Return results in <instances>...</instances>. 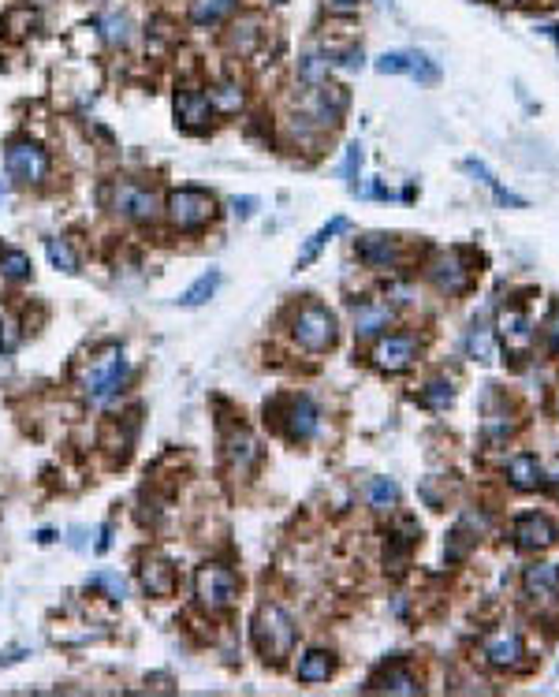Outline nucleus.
Returning a JSON list of instances; mask_svg holds the SVG:
<instances>
[{
	"label": "nucleus",
	"instance_id": "34",
	"mask_svg": "<svg viewBox=\"0 0 559 697\" xmlns=\"http://www.w3.org/2000/svg\"><path fill=\"white\" fill-rule=\"evenodd\" d=\"M86 586L98 589V593H105L109 600H123V597H128V579H123L119 570H93Z\"/></svg>",
	"mask_w": 559,
	"mask_h": 697
},
{
	"label": "nucleus",
	"instance_id": "46",
	"mask_svg": "<svg viewBox=\"0 0 559 697\" xmlns=\"http://www.w3.org/2000/svg\"><path fill=\"white\" fill-rule=\"evenodd\" d=\"M545 485H552V489L559 493V463H555L552 470H545Z\"/></svg>",
	"mask_w": 559,
	"mask_h": 697
},
{
	"label": "nucleus",
	"instance_id": "19",
	"mask_svg": "<svg viewBox=\"0 0 559 697\" xmlns=\"http://www.w3.org/2000/svg\"><path fill=\"white\" fill-rule=\"evenodd\" d=\"M522 593L537 600V604H548L555 600L559 593V563H530L522 570Z\"/></svg>",
	"mask_w": 559,
	"mask_h": 697
},
{
	"label": "nucleus",
	"instance_id": "20",
	"mask_svg": "<svg viewBox=\"0 0 559 697\" xmlns=\"http://www.w3.org/2000/svg\"><path fill=\"white\" fill-rule=\"evenodd\" d=\"M138 582L149 597H172L175 593V567L161 556H146L138 563Z\"/></svg>",
	"mask_w": 559,
	"mask_h": 697
},
{
	"label": "nucleus",
	"instance_id": "48",
	"mask_svg": "<svg viewBox=\"0 0 559 697\" xmlns=\"http://www.w3.org/2000/svg\"><path fill=\"white\" fill-rule=\"evenodd\" d=\"M500 5H511V8H522V5H537V0H500Z\"/></svg>",
	"mask_w": 559,
	"mask_h": 697
},
{
	"label": "nucleus",
	"instance_id": "8",
	"mask_svg": "<svg viewBox=\"0 0 559 697\" xmlns=\"http://www.w3.org/2000/svg\"><path fill=\"white\" fill-rule=\"evenodd\" d=\"M425 280L437 287L441 295H462L466 287L474 284L470 258H466L462 250H437L425 261Z\"/></svg>",
	"mask_w": 559,
	"mask_h": 697
},
{
	"label": "nucleus",
	"instance_id": "30",
	"mask_svg": "<svg viewBox=\"0 0 559 697\" xmlns=\"http://www.w3.org/2000/svg\"><path fill=\"white\" fill-rule=\"evenodd\" d=\"M462 347H466V358L492 362V351H496V344H492V328H488V321H474L470 328H466V340H462Z\"/></svg>",
	"mask_w": 559,
	"mask_h": 697
},
{
	"label": "nucleus",
	"instance_id": "28",
	"mask_svg": "<svg viewBox=\"0 0 559 697\" xmlns=\"http://www.w3.org/2000/svg\"><path fill=\"white\" fill-rule=\"evenodd\" d=\"M216 287H221V272H216V268H209V272H202V277L191 284V287H186L175 302H179V306H186V310H194V306H205V302L216 295Z\"/></svg>",
	"mask_w": 559,
	"mask_h": 697
},
{
	"label": "nucleus",
	"instance_id": "24",
	"mask_svg": "<svg viewBox=\"0 0 559 697\" xmlns=\"http://www.w3.org/2000/svg\"><path fill=\"white\" fill-rule=\"evenodd\" d=\"M205 94H209V101H213V112H221V116H235V112H242V105H246V89H242L239 79L213 82Z\"/></svg>",
	"mask_w": 559,
	"mask_h": 697
},
{
	"label": "nucleus",
	"instance_id": "6",
	"mask_svg": "<svg viewBox=\"0 0 559 697\" xmlns=\"http://www.w3.org/2000/svg\"><path fill=\"white\" fill-rule=\"evenodd\" d=\"M5 168L12 175V184L19 187H42L49 172H52V161L45 154V146L30 142V138H15L8 149H5Z\"/></svg>",
	"mask_w": 559,
	"mask_h": 697
},
{
	"label": "nucleus",
	"instance_id": "37",
	"mask_svg": "<svg viewBox=\"0 0 559 697\" xmlns=\"http://www.w3.org/2000/svg\"><path fill=\"white\" fill-rule=\"evenodd\" d=\"M451 400H455V388H451V381H448V377H432V381L422 388V403H425V407H432V410L451 407Z\"/></svg>",
	"mask_w": 559,
	"mask_h": 697
},
{
	"label": "nucleus",
	"instance_id": "2",
	"mask_svg": "<svg viewBox=\"0 0 559 697\" xmlns=\"http://www.w3.org/2000/svg\"><path fill=\"white\" fill-rule=\"evenodd\" d=\"M291 340L306 351V354H325L336 347L339 340V325L336 314L321 302H302V306L291 314Z\"/></svg>",
	"mask_w": 559,
	"mask_h": 697
},
{
	"label": "nucleus",
	"instance_id": "43",
	"mask_svg": "<svg viewBox=\"0 0 559 697\" xmlns=\"http://www.w3.org/2000/svg\"><path fill=\"white\" fill-rule=\"evenodd\" d=\"M105 38H109V45H123V42H128V19H123V15H109L105 19Z\"/></svg>",
	"mask_w": 559,
	"mask_h": 697
},
{
	"label": "nucleus",
	"instance_id": "27",
	"mask_svg": "<svg viewBox=\"0 0 559 697\" xmlns=\"http://www.w3.org/2000/svg\"><path fill=\"white\" fill-rule=\"evenodd\" d=\"M347 228H351V224H347V217H332V221H328V224H325L321 231H314V235H309V239H306V247L298 250V261H295V265H298V268H306L309 261H314V258H317V254L325 250V242H328L332 235H339V231H347Z\"/></svg>",
	"mask_w": 559,
	"mask_h": 697
},
{
	"label": "nucleus",
	"instance_id": "42",
	"mask_svg": "<svg viewBox=\"0 0 559 697\" xmlns=\"http://www.w3.org/2000/svg\"><path fill=\"white\" fill-rule=\"evenodd\" d=\"M19 340H23L19 325H15L12 317H5V321H0V351H5V354H12V351L19 347Z\"/></svg>",
	"mask_w": 559,
	"mask_h": 697
},
{
	"label": "nucleus",
	"instance_id": "11",
	"mask_svg": "<svg viewBox=\"0 0 559 697\" xmlns=\"http://www.w3.org/2000/svg\"><path fill=\"white\" fill-rule=\"evenodd\" d=\"M280 421V429H284V437L291 444H309L317 433H321V410L314 407V400L309 396H295L284 403V414L276 418Z\"/></svg>",
	"mask_w": 559,
	"mask_h": 697
},
{
	"label": "nucleus",
	"instance_id": "45",
	"mask_svg": "<svg viewBox=\"0 0 559 697\" xmlns=\"http://www.w3.org/2000/svg\"><path fill=\"white\" fill-rule=\"evenodd\" d=\"M232 209H235V217H254V209H258V198H232Z\"/></svg>",
	"mask_w": 559,
	"mask_h": 697
},
{
	"label": "nucleus",
	"instance_id": "35",
	"mask_svg": "<svg viewBox=\"0 0 559 697\" xmlns=\"http://www.w3.org/2000/svg\"><path fill=\"white\" fill-rule=\"evenodd\" d=\"M328 68H332L328 52H306V56L298 60V79H302L306 86H321V82L328 79Z\"/></svg>",
	"mask_w": 559,
	"mask_h": 697
},
{
	"label": "nucleus",
	"instance_id": "49",
	"mask_svg": "<svg viewBox=\"0 0 559 697\" xmlns=\"http://www.w3.org/2000/svg\"><path fill=\"white\" fill-rule=\"evenodd\" d=\"M552 410H555V418H559V388H555V396H552Z\"/></svg>",
	"mask_w": 559,
	"mask_h": 697
},
{
	"label": "nucleus",
	"instance_id": "32",
	"mask_svg": "<svg viewBox=\"0 0 559 697\" xmlns=\"http://www.w3.org/2000/svg\"><path fill=\"white\" fill-rule=\"evenodd\" d=\"M30 254H23V250H15V247H0V277L5 280H12V284H23V280H30Z\"/></svg>",
	"mask_w": 559,
	"mask_h": 697
},
{
	"label": "nucleus",
	"instance_id": "13",
	"mask_svg": "<svg viewBox=\"0 0 559 697\" xmlns=\"http://www.w3.org/2000/svg\"><path fill=\"white\" fill-rule=\"evenodd\" d=\"M511 537L522 552H545L552 544H559V526L548 519L545 511H526L515 519L511 526Z\"/></svg>",
	"mask_w": 559,
	"mask_h": 697
},
{
	"label": "nucleus",
	"instance_id": "10",
	"mask_svg": "<svg viewBox=\"0 0 559 697\" xmlns=\"http://www.w3.org/2000/svg\"><path fill=\"white\" fill-rule=\"evenodd\" d=\"M172 112H175V127H183L186 135H202V131H209L213 116H216L209 94H205V89H198V86H183V89H175Z\"/></svg>",
	"mask_w": 559,
	"mask_h": 697
},
{
	"label": "nucleus",
	"instance_id": "26",
	"mask_svg": "<svg viewBox=\"0 0 559 697\" xmlns=\"http://www.w3.org/2000/svg\"><path fill=\"white\" fill-rule=\"evenodd\" d=\"M365 500H369V507L377 514H392L399 507V485L392 477H373L365 485Z\"/></svg>",
	"mask_w": 559,
	"mask_h": 697
},
{
	"label": "nucleus",
	"instance_id": "47",
	"mask_svg": "<svg viewBox=\"0 0 559 697\" xmlns=\"http://www.w3.org/2000/svg\"><path fill=\"white\" fill-rule=\"evenodd\" d=\"M109 533H112V530H109V526H101V541H98V552H105V549H109Z\"/></svg>",
	"mask_w": 559,
	"mask_h": 697
},
{
	"label": "nucleus",
	"instance_id": "12",
	"mask_svg": "<svg viewBox=\"0 0 559 697\" xmlns=\"http://www.w3.org/2000/svg\"><path fill=\"white\" fill-rule=\"evenodd\" d=\"M481 660L496 672H522L526 668V642L518 630H496L481 645Z\"/></svg>",
	"mask_w": 559,
	"mask_h": 697
},
{
	"label": "nucleus",
	"instance_id": "25",
	"mask_svg": "<svg viewBox=\"0 0 559 697\" xmlns=\"http://www.w3.org/2000/svg\"><path fill=\"white\" fill-rule=\"evenodd\" d=\"M265 38V30H261V19L258 15H242L239 23H232L228 30V49L239 52V56H251Z\"/></svg>",
	"mask_w": 559,
	"mask_h": 697
},
{
	"label": "nucleus",
	"instance_id": "39",
	"mask_svg": "<svg viewBox=\"0 0 559 697\" xmlns=\"http://www.w3.org/2000/svg\"><path fill=\"white\" fill-rule=\"evenodd\" d=\"M474 537H478V533H470V526H462V523H459V526L451 530V541H448V560H451V563L466 560V552H470Z\"/></svg>",
	"mask_w": 559,
	"mask_h": 697
},
{
	"label": "nucleus",
	"instance_id": "38",
	"mask_svg": "<svg viewBox=\"0 0 559 697\" xmlns=\"http://www.w3.org/2000/svg\"><path fill=\"white\" fill-rule=\"evenodd\" d=\"M34 23H38V15L30 12V8H12V12L5 15V23H0V26L8 30V38H23V34H26V30L34 26Z\"/></svg>",
	"mask_w": 559,
	"mask_h": 697
},
{
	"label": "nucleus",
	"instance_id": "7",
	"mask_svg": "<svg viewBox=\"0 0 559 697\" xmlns=\"http://www.w3.org/2000/svg\"><path fill=\"white\" fill-rule=\"evenodd\" d=\"M112 209L123 221H131V224H153L165 205H161L157 191H153L149 184H138V179H116Z\"/></svg>",
	"mask_w": 559,
	"mask_h": 697
},
{
	"label": "nucleus",
	"instance_id": "15",
	"mask_svg": "<svg viewBox=\"0 0 559 697\" xmlns=\"http://www.w3.org/2000/svg\"><path fill=\"white\" fill-rule=\"evenodd\" d=\"M377 71L381 75H411L418 82H437L441 79V68L432 64L425 52H384L377 60Z\"/></svg>",
	"mask_w": 559,
	"mask_h": 697
},
{
	"label": "nucleus",
	"instance_id": "40",
	"mask_svg": "<svg viewBox=\"0 0 559 697\" xmlns=\"http://www.w3.org/2000/svg\"><path fill=\"white\" fill-rule=\"evenodd\" d=\"M541 340H545V351H548L552 358H559V306L548 314V321H545V328H541Z\"/></svg>",
	"mask_w": 559,
	"mask_h": 697
},
{
	"label": "nucleus",
	"instance_id": "17",
	"mask_svg": "<svg viewBox=\"0 0 559 697\" xmlns=\"http://www.w3.org/2000/svg\"><path fill=\"white\" fill-rule=\"evenodd\" d=\"M258 459H261V447H258V440L246 433V429H235V433L224 440V463H228L232 477H251L254 466H258Z\"/></svg>",
	"mask_w": 559,
	"mask_h": 697
},
{
	"label": "nucleus",
	"instance_id": "9",
	"mask_svg": "<svg viewBox=\"0 0 559 697\" xmlns=\"http://www.w3.org/2000/svg\"><path fill=\"white\" fill-rule=\"evenodd\" d=\"M422 354V340L414 332H392V336H381L369 351V362L381 373H407Z\"/></svg>",
	"mask_w": 559,
	"mask_h": 697
},
{
	"label": "nucleus",
	"instance_id": "14",
	"mask_svg": "<svg viewBox=\"0 0 559 697\" xmlns=\"http://www.w3.org/2000/svg\"><path fill=\"white\" fill-rule=\"evenodd\" d=\"M355 250H358V261H362L365 268H377V272L395 268V265L403 261V247H399V239H395V235H384V231L362 235Z\"/></svg>",
	"mask_w": 559,
	"mask_h": 697
},
{
	"label": "nucleus",
	"instance_id": "22",
	"mask_svg": "<svg viewBox=\"0 0 559 697\" xmlns=\"http://www.w3.org/2000/svg\"><path fill=\"white\" fill-rule=\"evenodd\" d=\"M336 672V656L332 649H306L295 664V679L306 683V686H317V683H328Z\"/></svg>",
	"mask_w": 559,
	"mask_h": 697
},
{
	"label": "nucleus",
	"instance_id": "33",
	"mask_svg": "<svg viewBox=\"0 0 559 697\" xmlns=\"http://www.w3.org/2000/svg\"><path fill=\"white\" fill-rule=\"evenodd\" d=\"M462 168H466V172H470V175H478V179H481V184H485V187H488V191L496 194V202H504V205H515V209H522V205H526V198H518V194H511V191H504V187H500V179H496V175H492V172H488V168H485L481 161H466Z\"/></svg>",
	"mask_w": 559,
	"mask_h": 697
},
{
	"label": "nucleus",
	"instance_id": "3",
	"mask_svg": "<svg viewBox=\"0 0 559 697\" xmlns=\"http://www.w3.org/2000/svg\"><path fill=\"white\" fill-rule=\"evenodd\" d=\"M131 381V366H128V358H123V351H109V354H98L86 366L82 373V391H86V400L90 403H112L123 396V388H128Z\"/></svg>",
	"mask_w": 559,
	"mask_h": 697
},
{
	"label": "nucleus",
	"instance_id": "29",
	"mask_svg": "<svg viewBox=\"0 0 559 697\" xmlns=\"http://www.w3.org/2000/svg\"><path fill=\"white\" fill-rule=\"evenodd\" d=\"M239 8V0H194L191 5V23L194 26H216L224 23Z\"/></svg>",
	"mask_w": 559,
	"mask_h": 697
},
{
	"label": "nucleus",
	"instance_id": "36",
	"mask_svg": "<svg viewBox=\"0 0 559 697\" xmlns=\"http://www.w3.org/2000/svg\"><path fill=\"white\" fill-rule=\"evenodd\" d=\"M45 254H49V265L60 268V272H79V254L71 250L68 239H49L45 242Z\"/></svg>",
	"mask_w": 559,
	"mask_h": 697
},
{
	"label": "nucleus",
	"instance_id": "21",
	"mask_svg": "<svg viewBox=\"0 0 559 697\" xmlns=\"http://www.w3.org/2000/svg\"><path fill=\"white\" fill-rule=\"evenodd\" d=\"M507 481H511V489L518 493H534L545 485V466L541 459L534 456V451H518V456H511L507 463Z\"/></svg>",
	"mask_w": 559,
	"mask_h": 697
},
{
	"label": "nucleus",
	"instance_id": "16",
	"mask_svg": "<svg viewBox=\"0 0 559 697\" xmlns=\"http://www.w3.org/2000/svg\"><path fill=\"white\" fill-rule=\"evenodd\" d=\"M395 321V310L392 302H381V298H362L351 306V325H355V336L358 340H369V336H381V332Z\"/></svg>",
	"mask_w": 559,
	"mask_h": 697
},
{
	"label": "nucleus",
	"instance_id": "4",
	"mask_svg": "<svg viewBox=\"0 0 559 697\" xmlns=\"http://www.w3.org/2000/svg\"><path fill=\"white\" fill-rule=\"evenodd\" d=\"M165 217L172 224V231L179 235H198L213 224L216 217V202L209 191H198V187H179L168 194L165 202Z\"/></svg>",
	"mask_w": 559,
	"mask_h": 697
},
{
	"label": "nucleus",
	"instance_id": "44",
	"mask_svg": "<svg viewBox=\"0 0 559 697\" xmlns=\"http://www.w3.org/2000/svg\"><path fill=\"white\" fill-rule=\"evenodd\" d=\"M325 8H328V15H358L362 0H325Z\"/></svg>",
	"mask_w": 559,
	"mask_h": 697
},
{
	"label": "nucleus",
	"instance_id": "1",
	"mask_svg": "<svg viewBox=\"0 0 559 697\" xmlns=\"http://www.w3.org/2000/svg\"><path fill=\"white\" fill-rule=\"evenodd\" d=\"M251 638H254V649L265 664H284L295 653L298 626L280 604H261L254 623H251Z\"/></svg>",
	"mask_w": 559,
	"mask_h": 697
},
{
	"label": "nucleus",
	"instance_id": "50",
	"mask_svg": "<svg viewBox=\"0 0 559 697\" xmlns=\"http://www.w3.org/2000/svg\"><path fill=\"white\" fill-rule=\"evenodd\" d=\"M276 5H284V0H276Z\"/></svg>",
	"mask_w": 559,
	"mask_h": 697
},
{
	"label": "nucleus",
	"instance_id": "23",
	"mask_svg": "<svg viewBox=\"0 0 559 697\" xmlns=\"http://www.w3.org/2000/svg\"><path fill=\"white\" fill-rule=\"evenodd\" d=\"M369 690H377V693H422V679L411 668L395 664V668H384V672L373 675Z\"/></svg>",
	"mask_w": 559,
	"mask_h": 697
},
{
	"label": "nucleus",
	"instance_id": "41",
	"mask_svg": "<svg viewBox=\"0 0 559 697\" xmlns=\"http://www.w3.org/2000/svg\"><path fill=\"white\" fill-rule=\"evenodd\" d=\"M358 168H362V146H347V157H344V179H347V187L358 191Z\"/></svg>",
	"mask_w": 559,
	"mask_h": 697
},
{
	"label": "nucleus",
	"instance_id": "31",
	"mask_svg": "<svg viewBox=\"0 0 559 697\" xmlns=\"http://www.w3.org/2000/svg\"><path fill=\"white\" fill-rule=\"evenodd\" d=\"M418 537H422V530H418L414 523H399V530H392L388 541H384V560H388V563H399V560L418 544Z\"/></svg>",
	"mask_w": 559,
	"mask_h": 697
},
{
	"label": "nucleus",
	"instance_id": "18",
	"mask_svg": "<svg viewBox=\"0 0 559 697\" xmlns=\"http://www.w3.org/2000/svg\"><path fill=\"white\" fill-rule=\"evenodd\" d=\"M500 336H504L507 354L526 358V354L534 351L537 332H534V321L526 317V310H504V317H500Z\"/></svg>",
	"mask_w": 559,
	"mask_h": 697
},
{
	"label": "nucleus",
	"instance_id": "5",
	"mask_svg": "<svg viewBox=\"0 0 559 697\" xmlns=\"http://www.w3.org/2000/svg\"><path fill=\"white\" fill-rule=\"evenodd\" d=\"M194 597L209 616L228 612L239 597V574L224 563H202L194 570Z\"/></svg>",
	"mask_w": 559,
	"mask_h": 697
}]
</instances>
